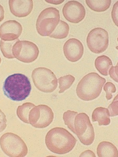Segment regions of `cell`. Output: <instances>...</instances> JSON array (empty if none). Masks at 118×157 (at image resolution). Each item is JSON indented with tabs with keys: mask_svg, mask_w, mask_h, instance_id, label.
Segmentation results:
<instances>
[{
	"mask_svg": "<svg viewBox=\"0 0 118 157\" xmlns=\"http://www.w3.org/2000/svg\"><path fill=\"white\" fill-rule=\"evenodd\" d=\"M45 141L49 151L60 155L70 152L77 142L73 135L66 129L61 127L51 129L46 135Z\"/></svg>",
	"mask_w": 118,
	"mask_h": 157,
	"instance_id": "6da1fadb",
	"label": "cell"
},
{
	"mask_svg": "<svg viewBox=\"0 0 118 157\" xmlns=\"http://www.w3.org/2000/svg\"><path fill=\"white\" fill-rule=\"evenodd\" d=\"M31 90V82L24 74H15L9 76L3 86L5 95L14 101H22L29 96Z\"/></svg>",
	"mask_w": 118,
	"mask_h": 157,
	"instance_id": "7a4b0ae2",
	"label": "cell"
},
{
	"mask_svg": "<svg viewBox=\"0 0 118 157\" xmlns=\"http://www.w3.org/2000/svg\"><path fill=\"white\" fill-rule=\"evenodd\" d=\"M105 82V78L97 73H89L83 77L78 83L76 89L77 95L83 101L94 100L100 96Z\"/></svg>",
	"mask_w": 118,
	"mask_h": 157,
	"instance_id": "3957f363",
	"label": "cell"
},
{
	"mask_svg": "<svg viewBox=\"0 0 118 157\" xmlns=\"http://www.w3.org/2000/svg\"><path fill=\"white\" fill-rule=\"evenodd\" d=\"M1 149L11 157H23L28 154L26 143L18 135L12 133H5L0 138Z\"/></svg>",
	"mask_w": 118,
	"mask_h": 157,
	"instance_id": "277c9868",
	"label": "cell"
},
{
	"mask_svg": "<svg viewBox=\"0 0 118 157\" xmlns=\"http://www.w3.org/2000/svg\"><path fill=\"white\" fill-rule=\"evenodd\" d=\"M60 12L56 8L49 7L44 10L37 19V32L42 36H49L55 29L60 21Z\"/></svg>",
	"mask_w": 118,
	"mask_h": 157,
	"instance_id": "5b68a950",
	"label": "cell"
},
{
	"mask_svg": "<svg viewBox=\"0 0 118 157\" xmlns=\"http://www.w3.org/2000/svg\"><path fill=\"white\" fill-rule=\"evenodd\" d=\"M31 78L35 87L43 93H52L56 90L58 85L56 75L51 70L46 67L35 68L32 71Z\"/></svg>",
	"mask_w": 118,
	"mask_h": 157,
	"instance_id": "8992f818",
	"label": "cell"
},
{
	"mask_svg": "<svg viewBox=\"0 0 118 157\" xmlns=\"http://www.w3.org/2000/svg\"><path fill=\"white\" fill-rule=\"evenodd\" d=\"M74 126L75 134L80 142L85 145H91L94 141L95 133L89 116L84 113L78 114L75 117Z\"/></svg>",
	"mask_w": 118,
	"mask_h": 157,
	"instance_id": "52a82bcc",
	"label": "cell"
},
{
	"mask_svg": "<svg viewBox=\"0 0 118 157\" xmlns=\"http://www.w3.org/2000/svg\"><path fill=\"white\" fill-rule=\"evenodd\" d=\"M54 118L53 110L45 105L35 106L30 111L29 122L32 126L37 128H44L52 123Z\"/></svg>",
	"mask_w": 118,
	"mask_h": 157,
	"instance_id": "ba28073f",
	"label": "cell"
},
{
	"mask_svg": "<svg viewBox=\"0 0 118 157\" xmlns=\"http://www.w3.org/2000/svg\"><path fill=\"white\" fill-rule=\"evenodd\" d=\"M13 54L20 61L30 63L36 60L39 56V48L36 44L30 41L19 40L13 45Z\"/></svg>",
	"mask_w": 118,
	"mask_h": 157,
	"instance_id": "9c48e42d",
	"label": "cell"
},
{
	"mask_svg": "<svg viewBox=\"0 0 118 157\" xmlns=\"http://www.w3.org/2000/svg\"><path fill=\"white\" fill-rule=\"evenodd\" d=\"M109 42V34L104 29L94 28L88 34L87 46L93 53L100 54L105 52L108 48Z\"/></svg>",
	"mask_w": 118,
	"mask_h": 157,
	"instance_id": "30bf717a",
	"label": "cell"
},
{
	"mask_svg": "<svg viewBox=\"0 0 118 157\" xmlns=\"http://www.w3.org/2000/svg\"><path fill=\"white\" fill-rule=\"evenodd\" d=\"M62 12L66 20L73 23L80 22L84 19L86 15L84 6L76 1L67 2L63 7Z\"/></svg>",
	"mask_w": 118,
	"mask_h": 157,
	"instance_id": "8fae6325",
	"label": "cell"
},
{
	"mask_svg": "<svg viewBox=\"0 0 118 157\" xmlns=\"http://www.w3.org/2000/svg\"><path fill=\"white\" fill-rule=\"evenodd\" d=\"M63 50L68 61L75 63L82 58L84 53V47L79 40L71 38L64 44Z\"/></svg>",
	"mask_w": 118,
	"mask_h": 157,
	"instance_id": "7c38bea8",
	"label": "cell"
},
{
	"mask_svg": "<svg viewBox=\"0 0 118 157\" xmlns=\"http://www.w3.org/2000/svg\"><path fill=\"white\" fill-rule=\"evenodd\" d=\"M22 26L16 20H9L0 26V38L4 41L15 40L21 35Z\"/></svg>",
	"mask_w": 118,
	"mask_h": 157,
	"instance_id": "4fadbf2b",
	"label": "cell"
},
{
	"mask_svg": "<svg viewBox=\"0 0 118 157\" xmlns=\"http://www.w3.org/2000/svg\"><path fill=\"white\" fill-rule=\"evenodd\" d=\"M9 5L12 14L19 17L28 16L34 7L32 0H9Z\"/></svg>",
	"mask_w": 118,
	"mask_h": 157,
	"instance_id": "5bb4252c",
	"label": "cell"
},
{
	"mask_svg": "<svg viewBox=\"0 0 118 157\" xmlns=\"http://www.w3.org/2000/svg\"><path fill=\"white\" fill-rule=\"evenodd\" d=\"M97 154L99 157H118L117 148L112 143L108 141H102L98 144Z\"/></svg>",
	"mask_w": 118,
	"mask_h": 157,
	"instance_id": "9a60e30c",
	"label": "cell"
},
{
	"mask_svg": "<svg viewBox=\"0 0 118 157\" xmlns=\"http://www.w3.org/2000/svg\"><path fill=\"white\" fill-rule=\"evenodd\" d=\"M93 122H98L99 126H107L111 122L108 109L103 107H97L93 111L92 115Z\"/></svg>",
	"mask_w": 118,
	"mask_h": 157,
	"instance_id": "2e32d148",
	"label": "cell"
},
{
	"mask_svg": "<svg viewBox=\"0 0 118 157\" xmlns=\"http://www.w3.org/2000/svg\"><path fill=\"white\" fill-rule=\"evenodd\" d=\"M94 64L99 72L104 76L108 75V70L112 66L111 59L105 56H101L97 57L95 59Z\"/></svg>",
	"mask_w": 118,
	"mask_h": 157,
	"instance_id": "e0dca14e",
	"label": "cell"
},
{
	"mask_svg": "<svg viewBox=\"0 0 118 157\" xmlns=\"http://www.w3.org/2000/svg\"><path fill=\"white\" fill-rule=\"evenodd\" d=\"M88 6L94 12H101L106 11L109 9L112 3L111 0H101V1H90L86 0Z\"/></svg>",
	"mask_w": 118,
	"mask_h": 157,
	"instance_id": "ac0fdd59",
	"label": "cell"
},
{
	"mask_svg": "<svg viewBox=\"0 0 118 157\" xmlns=\"http://www.w3.org/2000/svg\"><path fill=\"white\" fill-rule=\"evenodd\" d=\"M69 29V26L68 23L60 20L58 25L49 37L55 39H64L68 36Z\"/></svg>",
	"mask_w": 118,
	"mask_h": 157,
	"instance_id": "d6986e66",
	"label": "cell"
},
{
	"mask_svg": "<svg viewBox=\"0 0 118 157\" xmlns=\"http://www.w3.org/2000/svg\"><path fill=\"white\" fill-rule=\"evenodd\" d=\"M35 106L31 102L24 103L21 105L19 106L17 108V114L20 121L24 123L29 124V114L31 110Z\"/></svg>",
	"mask_w": 118,
	"mask_h": 157,
	"instance_id": "ffe728a7",
	"label": "cell"
},
{
	"mask_svg": "<svg viewBox=\"0 0 118 157\" xmlns=\"http://www.w3.org/2000/svg\"><path fill=\"white\" fill-rule=\"evenodd\" d=\"M18 39L11 41H4L1 40L0 41V49L3 56L6 58L12 59L15 58L13 54L12 49L14 45Z\"/></svg>",
	"mask_w": 118,
	"mask_h": 157,
	"instance_id": "44dd1931",
	"label": "cell"
},
{
	"mask_svg": "<svg viewBox=\"0 0 118 157\" xmlns=\"http://www.w3.org/2000/svg\"><path fill=\"white\" fill-rule=\"evenodd\" d=\"M75 78L72 75L69 74L64 76L60 77L58 78L59 83V93H64L65 90H67L71 87L74 82Z\"/></svg>",
	"mask_w": 118,
	"mask_h": 157,
	"instance_id": "7402d4cb",
	"label": "cell"
},
{
	"mask_svg": "<svg viewBox=\"0 0 118 157\" xmlns=\"http://www.w3.org/2000/svg\"><path fill=\"white\" fill-rule=\"evenodd\" d=\"M78 114V113L75 111L68 110L66 112L64 113L63 115V119L64 123L68 126V128L74 133H75L74 122L75 117Z\"/></svg>",
	"mask_w": 118,
	"mask_h": 157,
	"instance_id": "603a6c76",
	"label": "cell"
},
{
	"mask_svg": "<svg viewBox=\"0 0 118 157\" xmlns=\"http://www.w3.org/2000/svg\"><path fill=\"white\" fill-rule=\"evenodd\" d=\"M104 90L106 93V98L107 100H111L112 98V94L116 91L115 85L112 82H107L104 86Z\"/></svg>",
	"mask_w": 118,
	"mask_h": 157,
	"instance_id": "cb8c5ba5",
	"label": "cell"
},
{
	"mask_svg": "<svg viewBox=\"0 0 118 157\" xmlns=\"http://www.w3.org/2000/svg\"><path fill=\"white\" fill-rule=\"evenodd\" d=\"M118 95L115 96L112 104L108 107L109 117H114L118 115Z\"/></svg>",
	"mask_w": 118,
	"mask_h": 157,
	"instance_id": "d4e9b609",
	"label": "cell"
},
{
	"mask_svg": "<svg viewBox=\"0 0 118 157\" xmlns=\"http://www.w3.org/2000/svg\"><path fill=\"white\" fill-rule=\"evenodd\" d=\"M7 119L6 116L0 109V133L5 130L7 126Z\"/></svg>",
	"mask_w": 118,
	"mask_h": 157,
	"instance_id": "484cf974",
	"label": "cell"
},
{
	"mask_svg": "<svg viewBox=\"0 0 118 157\" xmlns=\"http://www.w3.org/2000/svg\"><path fill=\"white\" fill-rule=\"evenodd\" d=\"M118 64L115 67L112 66L109 69V71L108 72L111 78L116 82H118Z\"/></svg>",
	"mask_w": 118,
	"mask_h": 157,
	"instance_id": "4316f807",
	"label": "cell"
},
{
	"mask_svg": "<svg viewBox=\"0 0 118 157\" xmlns=\"http://www.w3.org/2000/svg\"><path fill=\"white\" fill-rule=\"evenodd\" d=\"M118 1L114 5L112 12V20L115 25L118 27Z\"/></svg>",
	"mask_w": 118,
	"mask_h": 157,
	"instance_id": "83f0119b",
	"label": "cell"
},
{
	"mask_svg": "<svg viewBox=\"0 0 118 157\" xmlns=\"http://www.w3.org/2000/svg\"><path fill=\"white\" fill-rule=\"evenodd\" d=\"M79 157H95L96 155L92 151H90V150H87V151L82 152L79 155Z\"/></svg>",
	"mask_w": 118,
	"mask_h": 157,
	"instance_id": "f1b7e54d",
	"label": "cell"
},
{
	"mask_svg": "<svg viewBox=\"0 0 118 157\" xmlns=\"http://www.w3.org/2000/svg\"><path fill=\"white\" fill-rule=\"evenodd\" d=\"M5 17V10L3 6L0 5V22L4 20Z\"/></svg>",
	"mask_w": 118,
	"mask_h": 157,
	"instance_id": "f546056e",
	"label": "cell"
},
{
	"mask_svg": "<svg viewBox=\"0 0 118 157\" xmlns=\"http://www.w3.org/2000/svg\"><path fill=\"white\" fill-rule=\"evenodd\" d=\"M46 2L48 3L53 4V5H60L64 2V0L63 1H57V0H53V1H45Z\"/></svg>",
	"mask_w": 118,
	"mask_h": 157,
	"instance_id": "4dcf8cb0",
	"label": "cell"
},
{
	"mask_svg": "<svg viewBox=\"0 0 118 157\" xmlns=\"http://www.w3.org/2000/svg\"><path fill=\"white\" fill-rule=\"evenodd\" d=\"M1 57H0V64H1Z\"/></svg>",
	"mask_w": 118,
	"mask_h": 157,
	"instance_id": "1f68e13d",
	"label": "cell"
}]
</instances>
